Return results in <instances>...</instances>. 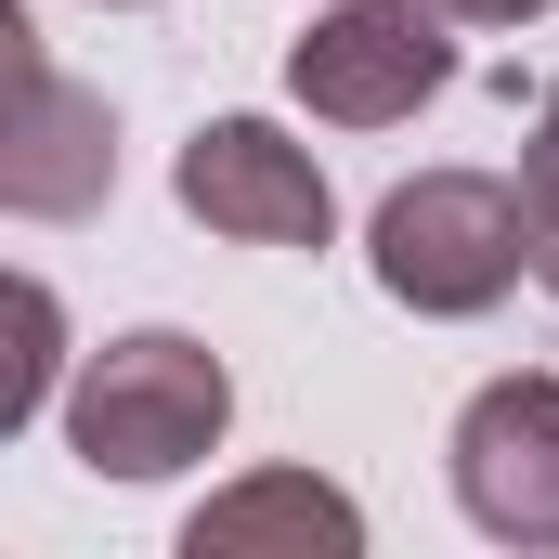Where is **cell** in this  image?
I'll list each match as a JSON object with an SVG mask.
<instances>
[{
    "mask_svg": "<svg viewBox=\"0 0 559 559\" xmlns=\"http://www.w3.org/2000/svg\"><path fill=\"white\" fill-rule=\"evenodd\" d=\"M182 547L195 559H248V547H325V559H352L365 547V508L338 495V481H312V468H248V481H222L195 521H182Z\"/></svg>",
    "mask_w": 559,
    "mask_h": 559,
    "instance_id": "obj_7",
    "label": "cell"
},
{
    "mask_svg": "<svg viewBox=\"0 0 559 559\" xmlns=\"http://www.w3.org/2000/svg\"><path fill=\"white\" fill-rule=\"evenodd\" d=\"M521 209H534V235H559V79L534 105V143H521Z\"/></svg>",
    "mask_w": 559,
    "mask_h": 559,
    "instance_id": "obj_9",
    "label": "cell"
},
{
    "mask_svg": "<svg viewBox=\"0 0 559 559\" xmlns=\"http://www.w3.org/2000/svg\"><path fill=\"white\" fill-rule=\"evenodd\" d=\"M534 274H547V299H559V235H534Z\"/></svg>",
    "mask_w": 559,
    "mask_h": 559,
    "instance_id": "obj_11",
    "label": "cell"
},
{
    "mask_svg": "<svg viewBox=\"0 0 559 559\" xmlns=\"http://www.w3.org/2000/svg\"><path fill=\"white\" fill-rule=\"evenodd\" d=\"M365 261H378V286H391L417 325H468V312H495L508 286L534 274V209H521V182H495V169H417V182L378 195Z\"/></svg>",
    "mask_w": 559,
    "mask_h": 559,
    "instance_id": "obj_2",
    "label": "cell"
},
{
    "mask_svg": "<svg viewBox=\"0 0 559 559\" xmlns=\"http://www.w3.org/2000/svg\"><path fill=\"white\" fill-rule=\"evenodd\" d=\"M52 378H66V299L39 274H0V442L52 404Z\"/></svg>",
    "mask_w": 559,
    "mask_h": 559,
    "instance_id": "obj_8",
    "label": "cell"
},
{
    "mask_svg": "<svg viewBox=\"0 0 559 559\" xmlns=\"http://www.w3.org/2000/svg\"><path fill=\"white\" fill-rule=\"evenodd\" d=\"M169 195H182L209 235H235V248H325V235H338V195H325L312 143H286L274 118H209V131L182 143Z\"/></svg>",
    "mask_w": 559,
    "mask_h": 559,
    "instance_id": "obj_6",
    "label": "cell"
},
{
    "mask_svg": "<svg viewBox=\"0 0 559 559\" xmlns=\"http://www.w3.org/2000/svg\"><path fill=\"white\" fill-rule=\"evenodd\" d=\"M118 195V118L92 79H66L26 26V0H0V209L13 222H92Z\"/></svg>",
    "mask_w": 559,
    "mask_h": 559,
    "instance_id": "obj_3",
    "label": "cell"
},
{
    "mask_svg": "<svg viewBox=\"0 0 559 559\" xmlns=\"http://www.w3.org/2000/svg\"><path fill=\"white\" fill-rule=\"evenodd\" d=\"M442 468L495 547H559V378H481L455 404Z\"/></svg>",
    "mask_w": 559,
    "mask_h": 559,
    "instance_id": "obj_5",
    "label": "cell"
},
{
    "mask_svg": "<svg viewBox=\"0 0 559 559\" xmlns=\"http://www.w3.org/2000/svg\"><path fill=\"white\" fill-rule=\"evenodd\" d=\"M442 26H534V13H559V0H429Z\"/></svg>",
    "mask_w": 559,
    "mask_h": 559,
    "instance_id": "obj_10",
    "label": "cell"
},
{
    "mask_svg": "<svg viewBox=\"0 0 559 559\" xmlns=\"http://www.w3.org/2000/svg\"><path fill=\"white\" fill-rule=\"evenodd\" d=\"M92 13H143V0H92Z\"/></svg>",
    "mask_w": 559,
    "mask_h": 559,
    "instance_id": "obj_12",
    "label": "cell"
},
{
    "mask_svg": "<svg viewBox=\"0 0 559 559\" xmlns=\"http://www.w3.org/2000/svg\"><path fill=\"white\" fill-rule=\"evenodd\" d=\"M222 429H235V365L182 325H131V338L79 352V378H66V455L92 481H169V468L222 455Z\"/></svg>",
    "mask_w": 559,
    "mask_h": 559,
    "instance_id": "obj_1",
    "label": "cell"
},
{
    "mask_svg": "<svg viewBox=\"0 0 559 559\" xmlns=\"http://www.w3.org/2000/svg\"><path fill=\"white\" fill-rule=\"evenodd\" d=\"M442 79H455V26L429 0H325L286 39V92L325 131H404L417 105H442Z\"/></svg>",
    "mask_w": 559,
    "mask_h": 559,
    "instance_id": "obj_4",
    "label": "cell"
}]
</instances>
